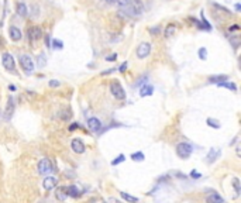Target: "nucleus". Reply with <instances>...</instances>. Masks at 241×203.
<instances>
[{
    "label": "nucleus",
    "mask_w": 241,
    "mask_h": 203,
    "mask_svg": "<svg viewBox=\"0 0 241 203\" xmlns=\"http://www.w3.org/2000/svg\"><path fill=\"white\" fill-rule=\"evenodd\" d=\"M18 62H20V66L21 69L24 70V73H27V75H31L33 72H34V61H33V58L28 55V54H23V55H20V58H18Z\"/></svg>",
    "instance_id": "nucleus-1"
},
{
    "label": "nucleus",
    "mask_w": 241,
    "mask_h": 203,
    "mask_svg": "<svg viewBox=\"0 0 241 203\" xmlns=\"http://www.w3.org/2000/svg\"><path fill=\"white\" fill-rule=\"evenodd\" d=\"M175 151H176V155H178L181 159H187L193 152V147H192V144H189V143H179L178 145H176Z\"/></svg>",
    "instance_id": "nucleus-2"
},
{
    "label": "nucleus",
    "mask_w": 241,
    "mask_h": 203,
    "mask_svg": "<svg viewBox=\"0 0 241 203\" xmlns=\"http://www.w3.org/2000/svg\"><path fill=\"white\" fill-rule=\"evenodd\" d=\"M2 64H3L4 69L10 73H16V62H14V58L10 52H3L2 55Z\"/></svg>",
    "instance_id": "nucleus-3"
},
{
    "label": "nucleus",
    "mask_w": 241,
    "mask_h": 203,
    "mask_svg": "<svg viewBox=\"0 0 241 203\" xmlns=\"http://www.w3.org/2000/svg\"><path fill=\"white\" fill-rule=\"evenodd\" d=\"M27 38H28V41L31 42V44L40 41V39L43 38V28L38 27V25H31V27L27 30Z\"/></svg>",
    "instance_id": "nucleus-4"
},
{
    "label": "nucleus",
    "mask_w": 241,
    "mask_h": 203,
    "mask_svg": "<svg viewBox=\"0 0 241 203\" xmlns=\"http://www.w3.org/2000/svg\"><path fill=\"white\" fill-rule=\"evenodd\" d=\"M110 92H111V95L117 99V100H124V99H126V92H124V89H123L121 83H120L119 81H111Z\"/></svg>",
    "instance_id": "nucleus-5"
},
{
    "label": "nucleus",
    "mask_w": 241,
    "mask_h": 203,
    "mask_svg": "<svg viewBox=\"0 0 241 203\" xmlns=\"http://www.w3.org/2000/svg\"><path fill=\"white\" fill-rule=\"evenodd\" d=\"M52 171H55V169H54V166H52L51 161H49L48 158H43V159L38 162V174L48 175V174H51Z\"/></svg>",
    "instance_id": "nucleus-6"
},
{
    "label": "nucleus",
    "mask_w": 241,
    "mask_h": 203,
    "mask_svg": "<svg viewBox=\"0 0 241 203\" xmlns=\"http://www.w3.org/2000/svg\"><path fill=\"white\" fill-rule=\"evenodd\" d=\"M16 112V106H14V99L10 96L7 99V104H6V109H4V113H3V120L4 121H10Z\"/></svg>",
    "instance_id": "nucleus-7"
},
{
    "label": "nucleus",
    "mask_w": 241,
    "mask_h": 203,
    "mask_svg": "<svg viewBox=\"0 0 241 203\" xmlns=\"http://www.w3.org/2000/svg\"><path fill=\"white\" fill-rule=\"evenodd\" d=\"M136 54H137V58L138 59L147 58V56L151 54V44L150 42H141V44L137 47Z\"/></svg>",
    "instance_id": "nucleus-8"
},
{
    "label": "nucleus",
    "mask_w": 241,
    "mask_h": 203,
    "mask_svg": "<svg viewBox=\"0 0 241 203\" xmlns=\"http://www.w3.org/2000/svg\"><path fill=\"white\" fill-rule=\"evenodd\" d=\"M200 17H202V21H200V20L193 18V17H189V20H192L193 24H195L197 28H200V30H203V31H212V25H210V23L207 21L206 18H204V13H203V11L200 13Z\"/></svg>",
    "instance_id": "nucleus-9"
},
{
    "label": "nucleus",
    "mask_w": 241,
    "mask_h": 203,
    "mask_svg": "<svg viewBox=\"0 0 241 203\" xmlns=\"http://www.w3.org/2000/svg\"><path fill=\"white\" fill-rule=\"evenodd\" d=\"M88 128L93 133H99L103 128V124L97 117H90L88 120Z\"/></svg>",
    "instance_id": "nucleus-10"
},
{
    "label": "nucleus",
    "mask_w": 241,
    "mask_h": 203,
    "mask_svg": "<svg viewBox=\"0 0 241 203\" xmlns=\"http://www.w3.org/2000/svg\"><path fill=\"white\" fill-rule=\"evenodd\" d=\"M9 35H10V38H12V41H14V42L20 41V39L23 38V33H21V30L17 27V25H10Z\"/></svg>",
    "instance_id": "nucleus-11"
},
{
    "label": "nucleus",
    "mask_w": 241,
    "mask_h": 203,
    "mask_svg": "<svg viewBox=\"0 0 241 203\" xmlns=\"http://www.w3.org/2000/svg\"><path fill=\"white\" fill-rule=\"evenodd\" d=\"M71 147H72V151L76 152V154H83L85 152V144L80 138H74L71 141Z\"/></svg>",
    "instance_id": "nucleus-12"
},
{
    "label": "nucleus",
    "mask_w": 241,
    "mask_h": 203,
    "mask_svg": "<svg viewBox=\"0 0 241 203\" xmlns=\"http://www.w3.org/2000/svg\"><path fill=\"white\" fill-rule=\"evenodd\" d=\"M220 154H221L220 149H217V148H214V147H212V148L209 149V152H207L206 162H207V164H213L218 157H220Z\"/></svg>",
    "instance_id": "nucleus-13"
},
{
    "label": "nucleus",
    "mask_w": 241,
    "mask_h": 203,
    "mask_svg": "<svg viewBox=\"0 0 241 203\" xmlns=\"http://www.w3.org/2000/svg\"><path fill=\"white\" fill-rule=\"evenodd\" d=\"M57 185H58V179L55 176H47L45 179L43 180V186L45 190H51V189H54Z\"/></svg>",
    "instance_id": "nucleus-14"
},
{
    "label": "nucleus",
    "mask_w": 241,
    "mask_h": 203,
    "mask_svg": "<svg viewBox=\"0 0 241 203\" xmlns=\"http://www.w3.org/2000/svg\"><path fill=\"white\" fill-rule=\"evenodd\" d=\"M17 14L20 17H23V18H26V17L30 16V7L26 4V3H17Z\"/></svg>",
    "instance_id": "nucleus-15"
},
{
    "label": "nucleus",
    "mask_w": 241,
    "mask_h": 203,
    "mask_svg": "<svg viewBox=\"0 0 241 203\" xmlns=\"http://www.w3.org/2000/svg\"><path fill=\"white\" fill-rule=\"evenodd\" d=\"M66 195H68V197H79L82 195V190L78 186L71 185V186H66Z\"/></svg>",
    "instance_id": "nucleus-16"
},
{
    "label": "nucleus",
    "mask_w": 241,
    "mask_h": 203,
    "mask_svg": "<svg viewBox=\"0 0 241 203\" xmlns=\"http://www.w3.org/2000/svg\"><path fill=\"white\" fill-rule=\"evenodd\" d=\"M140 97H147V96H152L154 93V86H151V85H142L141 87H140Z\"/></svg>",
    "instance_id": "nucleus-17"
},
{
    "label": "nucleus",
    "mask_w": 241,
    "mask_h": 203,
    "mask_svg": "<svg viewBox=\"0 0 241 203\" xmlns=\"http://www.w3.org/2000/svg\"><path fill=\"white\" fill-rule=\"evenodd\" d=\"M72 110H71V107H65V109H61L59 110V118L61 120H64V121H69L71 120V117H72Z\"/></svg>",
    "instance_id": "nucleus-18"
},
{
    "label": "nucleus",
    "mask_w": 241,
    "mask_h": 203,
    "mask_svg": "<svg viewBox=\"0 0 241 203\" xmlns=\"http://www.w3.org/2000/svg\"><path fill=\"white\" fill-rule=\"evenodd\" d=\"M224 81H228V76L227 75H212L207 78V82L209 83H220V82H224Z\"/></svg>",
    "instance_id": "nucleus-19"
},
{
    "label": "nucleus",
    "mask_w": 241,
    "mask_h": 203,
    "mask_svg": "<svg viewBox=\"0 0 241 203\" xmlns=\"http://www.w3.org/2000/svg\"><path fill=\"white\" fill-rule=\"evenodd\" d=\"M206 203H224V199L220 196L218 193H210L209 196L206 197Z\"/></svg>",
    "instance_id": "nucleus-20"
},
{
    "label": "nucleus",
    "mask_w": 241,
    "mask_h": 203,
    "mask_svg": "<svg viewBox=\"0 0 241 203\" xmlns=\"http://www.w3.org/2000/svg\"><path fill=\"white\" fill-rule=\"evenodd\" d=\"M55 196H57V199L61 200V202L66 200V197H68V195H66V186H61V188H58L57 192H55Z\"/></svg>",
    "instance_id": "nucleus-21"
},
{
    "label": "nucleus",
    "mask_w": 241,
    "mask_h": 203,
    "mask_svg": "<svg viewBox=\"0 0 241 203\" xmlns=\"http://www.w3.org/2000/svg\"><path fill=\"white\" fill-rule=\"evenodd\" d=\"M220 87H226V89L231 90V92H237V85L234 83V82H228V81H224V82H220V83H217Z\"/></svg>",
    "instance_id": "nucleus-22"
},
{
    "label": "nucleus",
    "mask_w": 241,
    "mask_h": 203,
    "mask_svg": "<svg viewBox=\"0 0 241 203\" xmlns=\"http://www.w3.org/2000/svg\"><path fill=\"white\" fill-rule=\"evenodd\" d=\"M231 183H233V188H234V190H235V195H234V197H238V196H240V193H241V185H240V179H238V178H233Z\"/></svg>",
    "instance_id": "nucleus-23"
},
{
    "label": "nucleus",
    "mask_w": 241,
    "mask_h": 203,
    "mask_svg": "<svg viewBox=\"0 0 241 203\" xmlns=\"http://www.w3.org/2000/svg\"><path fill=\"white\" fill-rule=\"evenodd\" d=\"M206 124H207L209 127H212V128H216V130L221 127L220 121L216 120V118H213V117H207V118H206Z\"/></svg>",
    "instance_id": "nucleus-24"
},
{
    "label": "nucleus",
    "mask_w": 241,
    "mask_h": 203,
    "mask_svg": "<svg viewBox=\"0 0 241 203\" xmlns=\"http://www.w3.org/2000/svg\"><path fill=\"white\" fill-rule=\"evenodd\" d=\"M130 158L133 161H136V162H142V161L145 159V155H144V152L137 151V152H133V154L130 155Z\"/></svg>",
    "instance_id": "nucleus-25"
},
{
    "label": "nucleus",
    "mask_w": 241,
    "mask_h": 203,
    "mask_svg": "<svg viewBox=\"0 0 241 203\" xmlns=\"http://www.w3.org/2000/svg\"><path fill=\"white\" fill-rule=\"evenodd\" d=\"M120 196L128 203H138V199H137L136 196H131V195L126 193V192H120Z\"/></svg>",
    "instance_id": "nucleus-26"
},
{
    "label": "nucleus",
    "mask_w": 241,
    "mask_h": 203,
    "mask_svg": "<svg viewBox=\"0 0 241 203\" xmlns=\"http://www.w3.org/2000/svg\"><path fill=\"white\" fill-rule=\"evenodd\" d=\"M175 31H176L175 25H173V24H168L167 27H165L164 34H165V37H167V38H169V37H172L173 34H175Z\"/></svg>",
    "instance_id": "nucleus-27"
},
{
    "label": "nucleus",
    "mask_w": 241,
    "mask_h": 203,
    "mask_svg": "<svg viewBox=\"0 0 241 203\" xmlns=\"http://www.w3.org/2000/svg\"><path fill=\"white\" fill-rule=\"evenodd\" d=\"M37 65L38 68H44L47 65V56L45 54H40V55L37 56Z\"/></svg>",
    "instance_id": "nucleus-28"
},
{
    "label": "nucleus",
    "mask_w": 241,
    "mask_h": 203,
    "mask_svg": "<svg viewBox=\"0 0 241 203\" xmlns=\"http://www.w3.org/2000/svg\"><path fill=\"white\" fill-rule=\"evenodd\" d=\"M51 48H54V49H62L64 48V42L61 41V39H52L51 41Z\"/></svg>",
    "instance_id": "nucleus-29"
},
{
    "label": "nucleus",
    "mask_w": 241,
    "mask_h": 203,
    "mask_svg": "<svg viewBox=\"0 0 241 203\" xmlns=\"http://www.w3.org/2000/svg\"><path fill=\"white\" fill-rule=\"evenodd\" d=\"M207 48H204V47H202V48H199L197 49V55H199V58L202 59V61H204V59H207Z\"/></svg>",
    "instance_id": "nucleus-30"
},
{
    "label": "nucleus",
    "mask_w": 241,
    "mask_h": 203,
    "mask_svg": "<svg viewBox=\"0 0 241 203\" xmlns=\"http://www.w3.org/2000/svg\"><path fill=\"white\" fill-rule=\"evenodd\" d=\"M124 161H126V155H124V154H120L119 157H116L113 161H111V165L116 166V165H119V164L124 162Z\"/></svg>",
    "instance_id": "nucleus-31"
},
{
    "label": "nucleus",
    "mask_w": 241,
    "mask_h": 203,
    "mask_svg": "<svg viewBox=\"0 0 241 203\" xmlns=\"http://www.w3.org/2000/svg\"><path fill=\"white\" fill-rule=\"evenodd\" d=\"M230 42H231L233 48L237 49L238 45H240V38H238V35H230Z\"/></svg>",
    "instance_id": "nucleus-32"
},
{
    "label": "nucleus",
    "mask_w": 241,
    "mask_h": 203,
    "mask_svg": "<svg viewBox=\"0 0 241 203\" xmlns=\"http://www.w3.org/2000/svg\"><path fill=\"white\" fill-rule=\"evenodd\" d=\"M147 81H148V75H142L141 78H138L136 86H142V85H145V82H147Z\"/></svg>",
    "instance_id": "nucleus-33"
},
{
    "label": "nucleus",
    "mask_w": 241,
    "mask_h": 203,
    "mask_svg": "<svg viewBox=\"0 0 241 203\" xmlns=\"http://www.w3.org/2000/svg\"><path fill=\"white\" fill-rule=\"evenodd\" d=\"M161 31H162V28L159 27V25H156V27H151V28H150V33L152 34V35H159V34H161Z\"/></svg>",
    "instance_id": "nucleus-34"
},
{
    "label": "nucleus",
    "mask_w": 241,
    "mask_h": 203,
    "mask_svg": "<svg viewBox=\"0 0 241 203\" xmlns=\"http://www.w3.org/2000/svg\"><path fill=\"white\" fill-rule=\"evenodd\" d=\"M48 86L49 87H59L61 86V82L58 81V79H49Z\"/></svg>",
    "instance_id": "nucleus-35"
},
{
    "label": "nucleus",
    "mask_w": 241,
    "mask_h": 203,
    "mask_svg": "<svg viewBox=\"0 0 241 203\" xmlns=\"http://www.w3.org/2000/svg\"><path fill=\"white\" fill-rule=\"evenodd\" d=\"M127 66H128V62L124 61V62H123V64L119 66V69H117V70H119V72H121V73H124L126 70H127Z\"/></svg>",
    "instance_id": "nucleus-36"
},
{
    "label": "nucleus",
    "mask_w": 241,
    "mask_h": 203,
    "mask_svg": "<svg viewBox=\"0 0 241 203\" xmlns=\"http://www.w3.org/2000/svg\"><path fill=\"white\" fill-rule=\"evenodd\" d=\"M117 58H119V55L117 54H111V55H109V56H106V61L107 62H114V61H117Z\"/></svg>",
    "instance_id": "nucleus-37"
},
{
    "label": "nucleus",
    "mask_w": 241,
    "mask_h": 203,
    "mask_svg": "<svg viewBox=\"0 0 241 203\" xmlns=\"http://www.w3.org/2000/svg\"><path fill=\"white\" fill-rule=\"evenodd\" d=\"M130 2H131V0H116V3L120 6V7H124V6L130 4Z\"/></svg>",
    "instance_id": "nucleus-38"
},
{
    "label": "nucleus",
    "mask_w": 241,
    "mask_h": 203,
    "mask_svg": "<svg viewBox=\"0 0 241 203\" xmlns=\"http://www.w3.org/2000/svg\"><path fill=\"white\" fill-rule=\"evenodd\" d=\"M213 6H214V7H216V8H218V10H223V11H224V13H227V14H228V13H230V10H228V8H226V7H223V6H221V4H217V3H213Z\"/></svg>",
    "instance_id": "nucleus-39"
},
{
    "label": "nucleus",
    "mask_w": 241,
    "mask_h": 203,
    "mask_svg": "<svg viewBox=\"0 0 241 203\" xmlns=\"http://www.w3.org/2000/svg\"><path fill=\"white\" fill-rule=\"evenodd\" d=\"M190 178H193V179H200V178H202V174H199V172H196L195 169H193V171L190 172Z\"/></svg>",
    "instance_id": "nucleus-40"
},
{
    "label": "nucleus",
    "mask_w": 241,
    "mask_h": 203,
    "mask_svg": "<svg viewBox=\"0 0 241 203\" xmlns=\"http://www.w3.org/2000/svg\"><path fill=\"white\" fill-rule=\"evenodd\" d=\"M114 70H117V68H111V69H107V70H103L100 75L102 76H106V75H110V73H113Z\"/></svg>",
    "instance_id": "nucleus-41"
},
{
    "label": "nucleus",
    "mask_w": 241,
    "mask_h": 203,
    "mask_svg": "<svg viewBox=\"0 0 241 203\" xmlns=\"http://www.w3.org/2000/svg\"><path fill=\"white\" fill-rule=\"evenodd\" d=\"M51 41H52L51 37L47 34V35H45V47H47V48H51Z\"/></svg>",
    "instance_id": "nucleus-42"
},
{
    "label": "nucleus",
    "mask_w": 241,
    "mask_h": 203,
    "mask_svg": "<svg viewBox=\"0 0 241 203\" xmlns=\"http://www.w3.org/2000/svg\"><path fill=\"white\" fill-rule=\"evenodd\" d=\"M79 124H78V123H72L71 124V126H69L68 127V130H69V131H75V130H76V128H79Z\"/></svg>",
    "instance_id": "nucleus-43"
},
{
    "label": "nucleus",
    "mask_w": 241,
    "mask_h": 203,
    "mask_svg": "<svg viewBox=\"0 0 241 203\" xmlns=\"http://www.w3.org/2000/svg\"><path fill=\"white\" fill-rule=\"evenodd\" d=\"M238 30H240V25H238V24H233L231 27L228 28L230 33H233V31H238Z\"/></svg>",
    "instance_id": "nucleus-44"
},
{
    "label": "nucleus",
    "mask_w": 241,
    "mask_h": 203,
    "mask_svg": "<svg viewBox=\"0 0 241 203\" xmlns=\"http://www.w3.org/2000/svg\"><path fill=\"white\" fill-rule=\"evenodd\" d=\"M9 90H10V92H16V90H17V87H16L14 85H9Z\"/></svg>",
    "instance_id": "nucleus-45"
},
{
    "label": "nucleus",
    "mask_w": 241,
    "mask_h": 203,
    "mask_svg": "<svg viewBox=\"0 0 241 203\" xmlns=\"http://www.w3.org/2000/svg\"><path fill=\"white\" fill-rule=\"evenodd\" d=\"M175 176H178V178H183V179H186V175H183V174H179V172H176V174H175Z\"/></svg>",
    "instance_id": "nucleus-46"
},
{
    "label": "nucleus",
    "mask_w": 241,
    "mask_h": 203,
    "mask_svg": "<svg viewBox=\"0 0 241 203\" xmlns=\"http://www.w3.org/2000/svg\"><path fill=\"white\" fill-rule=\"evenodd\" d=\"M234 8H235V11H237V13H238V11L241 10V4H240V3H237V4L234 6Z\"/></svg>",
    "instance_id": "nucleus-47"
},
{
    "label": "nucleus",
    "mask_w": 241,
    "mask_h": 203,
    "mask_svg": "<svg viewBox=\"0 0 241 203\" xmlns=\"http://www.w3.org/2000/svg\"><path fill=\"white\" fill-rule=\"evenodd\" d=\"M65 175H66V176H72V178H75V174H74V172H65Z\"/></svg>",
    "instance_id": "nucleus-48"
},
{
    "label": "nucleus",
    "mask_w": 241,
    "mask_h": 203,
    "mask_svg": "<svg viewBox=\"0 0 241 203\" xmlns=\"http://www.w3.org/2000/svg\"><path fill=\"white\" fill-rule=\"evenodd\" d=\"M235 152H237V157H240V145L235 147Z\"/></svg>",
    "instance_id": "nucleus-49"
},
{
    "label": "nucleus",
    "mask_w": 241,
    "mask_h": 203,
    "mask_svg": "<svg viewBox=\"0 0 241 203\" xmlns=\"http://www.w3.org/2000/svg\"><path fill=\"white\" fill-rule=\"evenodd\" d=\"M106 3H109V4H114V3H116V0H106Z\"/></svg>",
    "instance_id": "nucleus-50"
}]
</instances>
